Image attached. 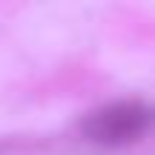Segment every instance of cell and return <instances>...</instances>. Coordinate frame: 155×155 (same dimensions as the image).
Returning a JSON list of instances; mask_svg holds the SVG:
<instances>
[{"label": "cell", "instance_id": "cell-1", "mask_svg": "<svg viewBox=\"0 0 155 155\" xmlns=\"http://www.w3.org/2000/svg\"><path fill=\"white\" fill-rule=\"evenodd\" d=\"M155 121V109L141 101H115L89 112L81 121V132L86 141L101 147H127L138 141Z\"/></svg>", "mask_w": 155, "mask_h": 155}]
</instances>
